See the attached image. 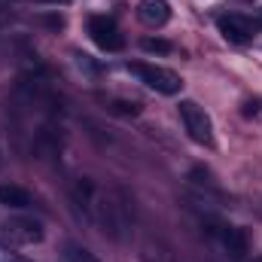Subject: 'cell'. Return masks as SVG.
<instances>
[{
	"instance_id": "cell-1",
	"label": "cell",
	"mask_w": 262,
	"mask_h": 262,
	"mask_svg": "<svg viewBox=\"0 0 262 262\" xmlns=\"http://www.w3.org/2000/svg\"><path fill=\"white\" fill-rule=\"evenodd\" d=\"M128 70L143 82V85H149L152 92H159V95H177L180 92V85H183V79L174 73V70H168V67H159V64H128Z\"/></svg>"
},
{
	"instance_id": "cell-2",
	"label": "cell",
	"mask_w": 262,
	"mask_h": 262,
	"mask_svg": "<svg viewBox=\"0 0 262 262\" xmlns=\"http://www.w3.org/2000/svg\"><path fill=\"white\" fill-rule=\"evenodd\" d=\"M180 119L189 131V137L201 143V146H213V125H210V116L204 113V107H198L195 101H180Z\"/></svg>"
},
{
	"instance_id": "cell-3",
	"label": "cell",
	"mask_w": 262,
	"mask_h": 262,
	"mask_svg": "<svg viewBox=\"0 0 262 262\" xmlns=\"http://www.w3.org/2000/svg\"><path fill=\"white\" fill-rule=\"evenodd\" d=\"M89 34H92V40L101 46V49H107V52H119L122 49V34H119V28L110 21V18H104V15H95V18H89Z\"/></svg>"
},
{
	"instance_id": "cell-4",
	"label": "cell",
	"mask_w": 262,
	"mask_h": 262,
	"mask_svg": "<svg viewBox=\"0 0 262 262\" xmlns=\"http://www.w3.org/2000/svg\"><path fill=\"white\" fill-rule=\"evenodd\" d=\"M216 25H220V34H223L229 43H235V46L250 43V40H253V31H256V21L241 18V15H223Z\"/></svg>"
},
{
	"instance_id": "cell-5",
	"label": "cell",
	"mask_w": 262,
	"mask_h": 262,
	"mask_svg": "<svg viewBox=\"0 0 262 262\" xmlns=\"http://www.w3.org/2000/svg\"><path fill=\"white\" fill-rule=\"evenodd\" d=\"M6 235L18 244H37V241H43V223H37V220H9Z\"/></svg>"
},
{
	"instance_id": "cell-6",
	"label": "cell",
	"mask_w": 262,
	"mask_h": 262,
	"mask_svg": "<svg viewBox=\"0 0 262 262\" xmlns=\"http://www.w3.org/2000/svg\"><path fill=\"white\" fill-rule=\"evenodd\" d=\"M137 15H140L143 25L162 28V25H168V18H171V6H168V0H140V3H137Z\"/></svg>"
},
{
	"instance_id": "cell-7",
	"label": "cell",
	"mask_w": 262,
	"mask_h": 262,
	"mask_svg": "<svg viewBox=\"0 0 262 262\" xmlns=\"http://www.w3.org/2000/svg\"><path fill=\"white\" fill-rule=\"evenodd\" d=\"M0 204L9 207V210H28L34 201H31V192L15 186V183H3L0 186Z\"/></svg>"
},
{
	"instance_id": "cell-8",
	"label": "cell",
	"mask_w": 262,
	"mask_h": 262,
	"mask_svg": "<svg viewBox=\"0 0 262 262\" xmlns=\"http://www.w3.org/2000/svg\"><path fill=\"white\" fill-rule=\"evenodd\" d=\"M223 247H226V253L235 262L244 259V256H247V235H244L241 229H226V232H223Z\"/></svg>"
},
{
	"instance_id": "cell-9",
	"label": "cell",
	"mask_w": 262,
	"mask_h": 262,
	"mask_svg": "<svg viewBox=\"0 0 262 262\" xmlns=\"http://www.w3.org/2000/svg\"><path fill=\"white\" fill-rule=\"evenodd\" d=\"M64 256H67V262H101L89 247H82V244H67Z\"/></svg>"
},
{
	"instance_id": "cell-10",
	"label": "cell",
	"mask_w": 262,
	"mask_h": 262,
	"mask_svg": "<svg viewBox=\"0 0 262 262\" xmlns=\"http://www.w3.org/2000/svg\"><path fill=\"white\" fill-rule=\"evenodd\" d=\"M140 46H143V52H152V55H168V52L174 49L168 40H159V37H146Z\"/></svg>"
},
{
	"instance_id": "cell-11",
	"label": "cell",
	"mask_w": 262,
	"mask_h": 262,
	"mask_svg": "<svg viewBox=\"0 0 262 262\" xmlns=\"http://www.w3.org/2000/svg\"><path fill=\"white\" fill-rule=\"evenodd\" d=\"M113 113H122V116H137L140 113V107L134 104V101H113Z\"/></svg>"
},
{
	"instance_id": "cell-12",
	"label": "cell",
	"mask_w": 262,
	"mask_h": 262,
	"mask_svg": "<svg viewBox=\"0 0 262 262\" xmlns=\"http://www.w3.org/2000/svg\"><path fill=\"white\" fill-rule=\"evenodd\" d=\"M253 113H259V101H247L244 104V116H253Z\"/></svg>"
},
{
	"instance_id": "cell-13",
	"label": "cell",
	"mask_w": 262,
	"mask_h": 262,
	"mask_svg": "<svg viewBox=\"0 0 262 262\" xmlns=\"http://www.w3.org/2000/svg\"><path fill=\"white\" fill-rule=\"evenodd\" d=\"M9 262H28V259H9Z\"/></svg>"
},
{
	"instance_id": "cell-14",
	"label": "cell",
	"mask_w": 262,
	"mask_h": 262,
	"mask_svg": "<svg viewBox=\"0 0 262 262\" xmlns=\"http://www.w3.org/2000/svg\"><path fill=\"white\" fill-rule=\"evenodd\" d=\"M256 262H262V259H256Z\"/></svg>"
}]
</instances>
